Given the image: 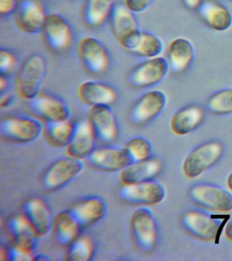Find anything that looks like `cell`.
Masks as SVG:
<instances>
[{"instance_id":"6da1fadb","label":"cell","mask_w":232,"mask_h":261,"mask_svg":"<svg viewBox=\"0 0 232 261\" xmlns=\"http://www.w3.org/2000/svg\"><path fill=\"white\" fill-rule=\"evenodd\" d=\"M47 72V61L38 53L24 57L18 67L15 79V93L26 101L34 99L41 93Z\"/></svg>"},{"instance_id":"7a4b0ae2","label":"cell","mask_w":232,"mask_h":261,"mask_svg":"<svg viewBox=\"0 0 232 261\" xmlns=\"http://www.w3.org/2000/svg\"><path fill=\"white\" fill-rule=\"evenodd\" d=\"M130 238L136 250L148 254L156 248L158 228L153 213L147 207L136 208L130 216Z\"/></svg>"},{"instance_id":"3957f363","label":"cell","mask_w":232,"mask_h":261,"mask_svg":"<svg viewBox=\"0 0 232 261\" xmlns=\"http://www.w3.org/2000/svg\"><path fill=\"white\" fill-rule=\"evenodd\" d=\"M83 169V161L67 155L57 159L50 163L38 177V189L44 193L58 191L78 176Z\"/></svg>"},{"instance_id":"277c9868","label":"cell","mask_w":232,"mask_h":261,"mask_svg":"<svg viewBox=\"0 0 232 261\" xmlns=\"http://www.w3.org/2000/svg\"><path fill=\"white\" fill-rule=\"evenodd\" d=\"M43 126V122L34 116H8L0 122V138L11 144H30L42 136Z\"/></svg>"},{"instance_id":"5b68a950","label":"cell","mask_w":232,"mask_h":261,"mask_svg":"<svg viewBox=\"0 0 232 261\" xmlns=\"http://www.w3.org/2000/svg\"><path fill=\"white\" fill-rule=\"evenodd\" d=\"M39 34L44 46L58 54L70 50L74 42L72 26L60 14H47Z\"/></svg>"},{"instance_id":"8992f818","label":"cell","mask_w":232,"mask_h":261,"mask_svg":"<svg viewBox=\"0 0 232 261\" xmlns=\"http://www.w3.org/2000/svg\"><path fill=\"white\" fill-rule=\"evenodd\" d=\"M77 56L85 70L93 75L105 74L111 65L109 51L93 36L84 37L77 44Z\"/></svg>"},{"instance_id":"52a82bcc","label":"cell","mask_w":232,"mask_h":261,"mask_svg":"<svg viewBox=\"0 0 232 261\" xmlns=\"http://www.w3.org/2000/svg\"><path fill=\"white\" fill-rule=\"evenodd\" d=\"M169 67L165 57L144 59L128 71L126 81L132 89H147L162 83L167 76Z\"/></svg>"},{"instance_id":"ba28073f","label":"cell","mask_w":232,"mask_h":261,"mask_svg":"<svg viewBox=\"0 0 232 261\" xmlns=\"http://www.w3.org/2000/svg\"><path fill=\"white\" fill-rule=\"evenodd\" d=\"M166 189L154 179L133 185H121L118 190V199L136 207H148L161 203L166 197Z\"/></svg>"},{"instance_id":"9c48e42d","label":"cell","mask_w":232,"mask_h":261,"mask_svg":"<svg viewBox=\"0 0 232 261\" xmlns=\"http://www.w3.org/2000/svg\"><path fill=\"white\" fill-rule=\"evenodd\" d=\"M167 105V96L162 90L151 89L140 95L132 103L128 111V120L132 125H146L165 109Z\"/></svg>"},{"instance_id":"30bf717a","label":"cell","mask_w":232,"mask_h":261,"mask_svg":"<svg viewBox=\"0 0 232 261\" xmlns=\"http://www.w3.org/2000/svg\"><path fill=\"white\" fill-rule=\"evenodd\" d=\"M180 224L183 230L192 238L213 242L219 238L224 221L204 212L191 210L181 216Z\"/></svg>"},{"instance_id":"8fae6325","label":"cell","mask_w":232,"mask_h":261,"mask_svg":"<svg viewBox=\"0 0 232 261\" xmlns=\"http://www.w3.org/2000/svg\"><path fill=\"white\" fill-rule=\"evenodd\" d=\"M223 151V145L219 141H209L199 145L185 159L183 172L189 178L198 177L221 159Z\"/></svg>"},{"instance_id":"7c38bea8","label":"cell","mask_w":232,"mask_h":261,"mask_svg":"<svg viewBox=\"0 0 232 261\" xmlns=\"http://www.w3.org/2000/svg\"><path fill=\"white\" fill-rule=\"evenodd\" d=\"M191 203L209 211L227 212L232 210V195L217 186L199 184L189 191Z\"/></svg>"},{"instance_id":"4fadbf2b","label":"cell","mask_w":232,"mask_h":261,"mask_svg":"<svg viewBox=\"0 0 232 261\" xmlns=\"http://www.w3.org/2000/svg\"><path fill=\"white\" fill-rule=\"evenodd\" d=\"M87 120L99 144L109 146L117 140L119 135V122L111 106L91 107Z\"/></svg>"},{"instance_id":"5bb4252c","label":"cell","mask_w":232,"mask_h":261,"mask_svg":"<svg viewBox=\"0 0 232 261\" xmlns=\"http://www.w3.org/2000/svg\"><path fill=\"white\" fill-rule=\"evenodd\" d=\"M28 102L30 111L43 123L70 119V106L51 94L41 93Z\"/></svg>"},{"instance_id":"9a60e30c","label":"cell","mask_w":232,"mask_h":261,"mask_svg":"<svg viewBox=\"0 0 232 261\" xmlns=\"http://www.w3.org/2000/svg\"><path fill=\"white\" fill-rule=\"evenodd\" d=\"M21 215L37 234L42 238L50 233L54 216L49 205L39 197H31L22 203Z\"/></svg>"},{"instance_id":"2e32d148","label":"cell","mask_w":232,"mask_h":261,"mask_svg":"<svg viewBox=\"0 0 232 261\" xmlns=\"http://www.w3.org/2000/svg\"><path fill=\"white\" fill-rule=\"evenodd\" d=\"M47 15L41 0H19L14 13L16 27L26 34H39Z\"/></svg>"},{"instance_id":"e0dca14e","label":"cell","mask_w":232,"mask_h":261,"mask_svg":"<svg viewBox=\"0 0 232 261\" xmlns=\"http://www.w3.org/2000/svg\"><path fill=\"white\" fill-rule=\"evenodd\" d=\"M5 228L10 246L34 255L39 238L21 214L10 217L6 222Z\"/></svg>"},{"instance_id":"ac0fdd59","label":"cell","mask_w":232,"mask_h":261,"mask_svg":"<svg viewBox=\"0 0 232 261\" xmlns=\"http://www.w3.org/2000/svg\"><path fill=\"white\" fill-rule=\"evenodd\" d=\"M86 160L91 168L102 172H120L132 163L123 147L109 146L95 148Z\"/></svg>"},{"instance_id":"d6986e66","label":"cell","mask_w":232,"mask_h":261,"mask_svg":"<svg viewBox=\"0 0 232 261\" xmlns=\"http://www.w3.org/2000/svg\"><path fill=\"white\" fill-rule=\"evenodd\" d=\"M194 57L192 42L184 37H178L169 42L164 57L168 63L170 72L180 75L190 69Z\"/></svg>"},{"instance_id":"ffe728a7","label":"cell","mask_w":232,"mask_h":261,"mask_svg":"<svg viewBox=\"0 0 232 261\" xmlns=\"http://www.w3.org/2000/svg\"><path fill=\"white\" fill-rule=\"evenodd\" d=\"M81 103L89 107L97 106H112L119 98L117 90L103 82L87 81L81 83L76 91Z\"/></svg>"},{"instance_id":"44dd1931","label":"cell","mask_w":232,"mask_h":261,"mask_svg":"<svg viewBox=\"0 0 232 261\" xmlns=\"http://www.w3.org/2000/svg\"><path fill=\"white\" fill-rule=\"evenodd\" d=\"M120 46L132 56L144 59L161 56L164 46L162 39L148 31L138 30Z\"/></svg>"},{"instance_id":"7402d4cb","label":"cell","mask_w":232,"mask_h":261,"mask_svg":"<svg viewBox=\"0 0 232 261\" xmlns=\"http://www.w3.org/2000/svg\"><path fill=\"white\" fill-rule=\"evenodd\" d=\"M107 23L112 35L119 46L140 30L136 14L128 9L125 4L119 2H116L114 5Z\"/></svg>"},{"instance_id":"603a6c76","label":"cell","mask_w":232,"mask_h":261,"mask_svg":"<svg viewBox=\"0 0 232 261\" xmlns=\"http://www.w3.org/2000/svg\"><path fill=\"white\" fill-rule=\"evenodd\" d=\"M203 24L216 32H225L232 27V12L218 0H203L196 10Z\"/></svg>"},{"instance_id":"cb8c5ba5","label":"cell","mask_w":232,"mask_h":261,"mask_svg":"<svg viewBox=\"0 0 232 261\" xmlns=\"http://www.w3.org/2000/svg\"><path fill=\"white\" fill-rule=\"evenodd\" d=\"M69 209L84 229L98 223L105 217L108 205L100 196L92 195L79 200Z\"/></svg>"},{"instance_id":"d4e9b609","label":"cell","mask_w":232,"mask_h":261,"mask_svg":"<svg viewBox=\"0 0 232 261\" xmlns=\"http://www.w3.org/2000/svg\"><path fill=\"white\" fill-rule=\"evenodd\" d=\"M83 230L78 220L68 209L54 216L50 233L55 244L65 249L82 234Z\"/></svg>"},{"instance_id":"484cf974","label":"cell","mask_w":232,"mask_h":261,"mask_svg":"<svg viewBox=\"0 0 232 261\" xmlns=\"http://www.w3.org/2000/svg\"><path fill=\"white\" fill-rule=\"evenodd\" d=\"M96 138L88 120L76 122L72 140L66 147L67 156L79 160H86L96 148Z\"/></svg>"},{"instance_id":"4316f807","label":"cell","mask_w":232,"mask_h":261,"mask_svg":"<svg viewBox=\"0 0 232 261\" xmlns=\"http://www.w3.org/2000/svg\"><path fill=\"white\" fill-rule=\"evenodd\" d=\"M205 110L197 104H189L181 108L170 118L171 130L178 136L194 132L204 121Z\"/></svg>"},{"instance_id":"83f0119b","label":"cell","mask_w":232,"mask_h":261,"mask_svg":"<svg viewBox=\"0 0 232 261\" xmlns=\"http://www.w3.org/2000/svg\"><path fill=\"white\" fill-rule=\"evenodd\" d=\"M162 169V163L156 159L132 163L120 171L119 181L121 185H129L152 180Z\"/></svg>"},{"instance_id":"f1b7e54d","label":"cell","mask_w":232,"mask_h":261,"mask_svg":"<svg viewBox=\"0 0 232 261\" xmlns=\"http://www.w3.org/2000/svg\"><path fill=\"white\" fill-rule=\"evenodd\" d=\"M116 3L115 0H83L81 8V20L87 28H101Z\"/></svg>"},{"instance_id":"f546056e","label":"cell","mask_w":232,"mask_h":261,"mask_svg":"<svg viewBox=\"0 0 232 261\" xmlns=\"http://www.w3.org/2000/svg\"><path fill=\"white\" fill-rule=\"evenodd\" d=\"M76 122L70 119L44 123L42 136L49 146L66 148L74 135Z\"/></svg>"},{"instance_id":"4dcf8cb0","label":"cell","mask_w":232,"mask_h":261,"mask_svg":"<svg viewBox=\"0 0 232 261\" xmlns=\"http://www.w3.org/2000/svg\"><path fill=\"white\" fill-rule=\"evenodd\" d=\"M96 253L94 241L89 236L81 234L65 248L64 259L70 261L92 260Z\"/></svg>"},{"instance_id":"1f68e13d","label":"cell","mask_w":232,"mask_h":261,"mask_svg":"<svg viewBox=\"0 0 232 261\" xmlns=\"http://www.w3.org/2000/svg\"><path fill=\"white\" fill-rule=\"evenodd\" d=\"M205 111L215 116L232 114V88L219 90L212 94L205 103Z\"/></svg>"},{"instance_id":"d6a6232c","label":"cell","mask_w":232,"mask_h":261,"mask_svg":"<svg viewBox=\"0 0 232 261\" xmlns=\"http://www.w3.org/2000/svg\"><path fill=\"white\" fill-rule=\"evenodd\" d=\"M123 147L131 163L139 162L151 158V143L143 137H135L130 139Z\"/></svg>"},{"instance_id":"836d02e7","label":"cell","mask_w":232,"mask_h":261,"mask_svg":"<svg viewBox=\"0 0 232 261\" xmlns=\"http://www.w3.org/2000/svg\"><path fill=\"white\" fill-rule=\"evenodd\" d=\"M17 57L11 50L7 48H1L0 50V72L1 74H10L17 66Z\"/></svg>"},{"instance_id":"e575fe53","label":"cell","mask_w":232,"mask_h":261,"mask_svg":"<svg viewBox=\"0 0 232 261\" xmlns=\"http://www.w3.org/2000/svg\"><path fill=\"white\" fill-rule=\"evenodd\" d=\"M154 0H124L126 7L134 13H142L146 11Z\"/></svg>"},{"instance_id":"d590c367","label":"cell","mask_w":232,"mask_h":261,"mask_svg":"<svg viewBox=\"0 0 232 261\" xmlns=\"http://www.w3.org/2000/svg\"><path fill=\"white\" fill-rule=\"evenodd\" d=\"M19 0H0V14L8 16L15 13Z\"/></svg>"},{"instance_id":"8d00e7d4","label":"cell","mask_w":232,"mask_h":261,"mask_svg":"<svg viewBox=\"0 0 232 261\" xmlns=\"http://www.w3.org/2000/svg\"><path fill=\"white\" fill-rule=\"evenodd\" d=\"M32 257H33V255L28 254V253L10 246L8 261L32 260Z\"/></svg>"},{"instance_id":"74e56055","label":"cell","mask_w":232,"mask_h":261,"mask_svg":"<svg viewBox=\"0 0 232 261\" xmlns=\"http://www.w3.org/2000/svg\"><path fill=\"white\" fill-rule=\"evenodd\" d=\"M15 97L13 94L5 93L1 94L0 98V108L2 109H7L11 107L15 102Z\"/></svg>"},{"instance_id":"f35d334b","label":"cell","mask_w":232,"mask_h":261,"mask_svg":"<svg viewBox=\"0 0 232 261\" xmlns=\"http://www.w3.org/2000/svg\"><path fill=\"white\" fill-rule=\"evenodd\" d=\"M203 0H181L185 8L189 11H196Z\"/></svg>"},{"instance_id":"ab89813d","label":"cell","mask_w":232,"mask_h":261,"mask_svg":"<svg viewBox=\"0 0 232 261\" xmlns=\"http://www.w3.org/2000/svg\"><path fill=\"white\" fill-rule=\"evenodd\" d=\"M9 82L7 75L1 74L0 76V92L1 94L5 93L9 87Z\"/></svg>"},{"instance_id":"60d3db41","label":"cell","mask_w":232,"mask_h":261,"mask_svg":"<svg viewBox=\"0 0 232 261\" xmlns=\"http://www.w3.org/2000/svg\"><path fill=\"white\" fill-rule=\"evenodd\" d=\"M9 249L10 246H8L7 245H2L1 247H0V260H8Z\"/></svg>"},{"instance_id":"b9f144b4","label":"cell","mask_w":232,"mask_h":261,"mask_svg":"<svg viewBox=\"0 0 232 261\" xmlns=\"http://www.w3.org/2000/svg\"><path fill=\"white\" fill-rule=\"evenodd\" d=\"M51 260V258L48 255L45 254H34L32 260L48 261Z\"/></svg>"},{"instance_id":"7bdbcfd3","label":"cell","mask_w":232,"mask_h":261,"mask_svg":"<svg viewBox=\"0 0 232 261\" xmlns=\"http://www.w3.org/2000/svg\"><path fill=\"white\" fill-rule=\"evenodd\" d=\"M225 237L228 240L232 242V221L227 224L225 227Z\"/></svg>"},{"instance_id":"ee69618b","label":"cell","mask_w":232,"mask_h":261,"mask_svg":"<svg viewBox=\"0 0 232 261\" xmlns=\"http://www.w3.org/2000/svg\"><path fill=\"white\" fill-rule=\"evenodd\" d=\"M227 186L232 191V173L229 175L227 179Z\"/></svg>"},{"instance_id":"f6af8a7d","label":"cell","mask_w":232,"mask_h":261,"mask_svg":"<svg viewBox=\"0 0 232 261\" xmlns=\"http://www.w3.org/2000/svg\"><path fill=\"white\" fill-rule=\"evenodd\" d=\"M228 2H231L232 3V0H227Z\"/></svg>"}]
</instances>
